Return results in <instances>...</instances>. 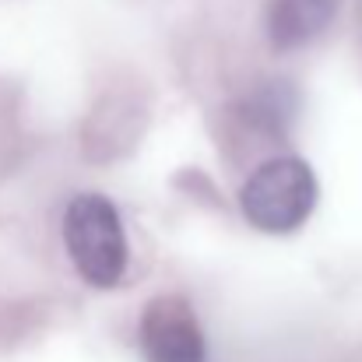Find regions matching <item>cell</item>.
<instances>
[{
  "instance_id": "cell-1",
  "label": "cell",
  "mask_w": 362,
  "mask_h": 362,
  "mask_svg": "<svg viewBox=\"0 0 362 362\" xmlns=\"http://www.w3.org/2000/svg\"><path fill=\"white\" fill-rule=\"evenodd\" d=\"M317 194L320 187L313 169L299 155H278L250 173V180L243 183L240 208L253 229L285 236L313 215Z\"/></svg>"
},
{
  "instance_id": "cell-2",
  "label": "cell",
  "mask_w": 362,
  "mask_h": 362,
  "mask_svg": "<svg viewBox=\"0 0 362 362\" xmlns=\"http://www.w3.org/2000/svg\"><path fill=\"white\" fill-rule=\"evenodd\" d=\"M64 246H67L78 274L95 288H113L130 260L120 211L103 194H78L67 204Z\"/></svg>"
},
{
  "instance_id": "cell-3",
  "label": "cell",
  "mask_w": 362,
  "mask_h": 362,
  "mask_svg": "<svg viewBox=\"0 0 362 362\" xmlns=\"http://www.w3.org/2000/svg\"><path fill=\"white\" fill-rule=\"evenodd\" d=\"M137 338L144 362H208L197 310L180 292H162L141 310Z\"/></svg>"
},
{
  "instance_id": "cell-4",
  "label": "cell",
  "mask_w": 362,
  "mask_h": 362,
  "mask_svg": "<svg viewBox=\"0 0 362 362\" xmlns=\"http://www.w3.org/2000/svg\"><path fill=\"white\" fill-rule=\"evenodd\" d=\"M341 0H267V39L274 49H303L338 18Z\"/></svg>"
}]
</instances>
